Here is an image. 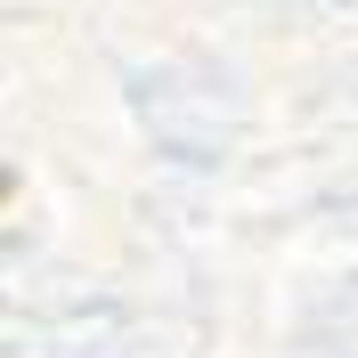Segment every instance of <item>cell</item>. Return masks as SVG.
<instances>
[{
  "mask_svg": "<svg viewBox=\"0 0 358 358\" xmlns=\"http://www.w3.org/2000/svg\"><path fill=\"white\" fill-rule=\"evenodd\" d=\"M0 203H17V171H8V163H0Z\"/></svg>",
  "mask_w": 358,
  "mask_h": 358,
  "instance_id": "1",
  "label": "cell"
}]
</instances>
